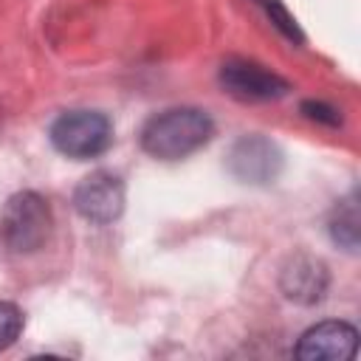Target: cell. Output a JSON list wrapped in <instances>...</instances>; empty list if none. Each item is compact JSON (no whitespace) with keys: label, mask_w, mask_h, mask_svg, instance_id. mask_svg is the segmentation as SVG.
I'll list each match as a JSON object with an SVG mask.
<instances>
[{"label":"cell","mask_w":361,"mask_h":361,"mask_svg":"<svg viewBox=\"0 0 361 361\" xmlns=\"http://www.w3.org/2000/svg\"><path fill=\"white\" fill-rule=\"evenodd\" d=\"M262 3V8L268 11V17H271V23L288 37V39H296V42H302L305 37H302V31H299V25H296V20H293V14L282 6V0H259Z\"/></svg>","instance_id":"11"},{"label":"cell","mask_w":361,"mask_h":361,"mask_svg":"<svg viewBox=\"0 0 361 361\" xmlns=\"http://www.w3.org/2000/svg\"><path fill=\"white\" fill-rule=\"evenodd\" d=\"M51 209L37 192H17L0 212V240L17 254H31L51 234Z\"/></svg>","instance_id":"2"},{"label":"cell","mask_w":361,"mask_h":361,"mask_svg":"<svg viewBox=\"0 0 361 361\" xmlns=\"http://www.w3.org/2000/svg\"><path fill=\"white\" fill-rule=\"evenodd\" d=\"M220 85L226 93L243 102H271L290 90L288 79L248 59H226L220 68Z\"/></svg>","instance_id":"4"},{"label":"cell","mask_w":361,"mask_h":361,"mask_svg":"<svg viewBox=\"0 0 361 361\" xmlns=\"http://www.w3.org/2000/svg\"><path fill=\"white\" fill-rule=\"evenodd\" d=\"M330 234H333V240L341 243L347 251H355V245H358V209H355V200H347V203L338 209V217L333 220Z\"/></svg>","instance_id":"9"},{"label":"cell","mask_w":361,"mask_h":361,"mask_svg":"<svg viewBox=\"0 0 361 361\" xmlns=\"http://www.w3.org/2000/svg\"><path fill=\"white\" fill-rule=\"evenodd\" d=\"M214 135L212 118L197 107H172L152 116L141 130V149L158 161H180Z\"/></svg>","instance_id":"1"},{"label":"cell","mask_w":361,"mask_h":361,"mask_svg":"<svg viewBox=\"0 0 361 361\" xmlns=\"http://www.w3.org/2000/svg\"><path fill=\"white\" fill-rule=\"evenodd\" d=\"M73 209L90 223H113L124 212V183L113 172H93L73 189Z\"/></svg>","instance_id":"5"},{"label":"cell","mask_w":361,"mask_h":361,"mask_svg":"<svg viewBox=\"0 0 361 361\" xmlns=\"http://www.w3.org/2000/svg\"><path fill=\"white\" fill-rule=\"evenodd\" d=\"M23 333V310L11 302H0V350H8Z\"/></svg>","instance_id":"10"},{"label":"cell","mask_w":361,"mask_h":361,"mask_svg":"<svg viewBox=\"0 0 361 361\" xmlns=\"http://www.w3.org/2000/svg\"><path fill=\"white\" fill-rule=\"evenodd\" d=\"M113 141V127L104 113L96 110H71L51 124V144L56 152L85 161L102 155Z\"/></svg>","instance_id":"3"},{"label":"cell","mask_w":361,"mask_h":361,"mask_svg":"<svg viewBox=\"0 0 361 361\" xmlns=\"http://www.w3.org/2000/svg\"><path fill=\"white\" fill-rule=\"evenodd\" d=\"M358 330L347 322H322L302 333L296 358L302 361H347L355 355Z\"/></svg>","instance_id":"7"},{"label":"cell","mask_w":361,"mask_h":361,"mask_svg":"<svg viewBox=\"0 0 361 361\" xmlns=\"http://www.w3.org/2000/svg\"><path fill=\"white\" fill-rule=\"evenodd\" d=\"M302 113L307 116V118H313V121H322V124H330V127H336V124H341V116H338V110L336 107H330V104H324V102H302Z\"/></svg>","instance_id":"12"},{"label":"cell","mask_w":361,"mask_h":361,"mask_svg":"<svg viewBox=\"0 0 361 361\" xmlns=\"http://www.w3.org/2000/svg\"><path fill=\"white\" fill-rule=\"evenodd\" d=\"M324 288H327V271L319 259L296 257L282 271V290L293 302H305V305L316 302V299H322Z\"/></svg>","instance_id":"8"},{"label":"cell","mask_w":361,"mask_h":361,"mask_svg":"<svg viewBox=\"0 0 361 361\" xmlns=\"http://www.w3.org/2000/svg\"><path fill=\"white\" fill-rule=\"evenodd\" d=\"M228 169L243 183H271L282 169V152L262 135H245L231 147Z\"/></svg>","instance_id":"6"}]
</instances>
